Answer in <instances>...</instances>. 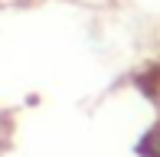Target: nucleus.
<instances>
[{
    "label": "nucleus",
    "mask_w": 160,
    "mask_h": 157,
    "mask_svg": "<svg viewBox=\"0 0 160 157\" xmlns=\"http://www.w3.org/2000/svg\"><path fill=\"white\" fill-rule=\"evenodd\" d=\"M157 95H160V72H157Z\"/></svg>",
    "instance_id": "f03ea898"
},
{
    "label": "nucleus",
    "mask_w": 160,
    "mask_h": 157,
    "mask_svg": "<svg viewBox=\"0 0 160 157\" xmlns=\"http://www.w3.org/2000/svg\"><path fill=\"white\" fill-rule=\"evenodd\" d=\"M137 151H141V157H160V124H154L147 134H144V141L137 144Z\"/></svg>",
    "instance_id": "f257e3e1"
}]
</instances>
